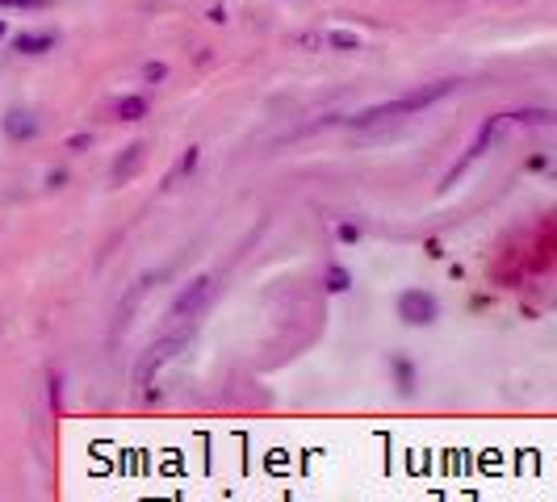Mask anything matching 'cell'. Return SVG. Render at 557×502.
<instances>
[{"label": "cell", "instance_id": "1", "mask_svg": "<svg viewBox=\"0 0 557 502\" xmlns=\"http://www.w3.org/2000/svg\"><path fill=\"white\" fill-rule=\"evenodd\" d=\"M453 88H457V80L423 84V88H411L407 97H394V101H382V105H369V110H361L357 117H348V122H352V126H373V122H382V117L419 113V110H428V105H436V101H445Z\"/></svg>", "mask_w": 557, "mask_h": 502}, {"label": "cell", "instance_id": "2", "mask_svg": "<svg viewBox=\"0 0 557 502\" xmlns=\"http://www.w3.org/2000/svg\"><path fill=\"white\" fill-rule=\"evenodd\" d=\"M214 302V277H194L168 306V327H189L194 331V318H201V310Z\"/></svg>", "mask_w": 557, "mask_h": 502}, {"label": "cell", "instance_id": "3", "mask_svg": "<svg viewBox=\"0 0 557 502\" xmlns=\"http://www.w3.org/2000/svg\"><path fill=\"white\" fill-rule=\"evenodd\" d=\"M185 348H189V335L185 331H172V335H164V339H156L139 356V364H135V390H147V386L160 377V368L176 361Z\"/></svg>", "mask_w": 557, "mask_h": 502}, {"label": "cell", "instance_id": "4", "mask_svg": "<svg viewBox=\"0 0 557 502\" xmlns=\"http://www.w3.org/2000/svg\"><path fill=\"white\" fill-rule=\"evenodd\" d=\"M394 314H398L407 327H432V323L441 318V302H436V293H428V289H403V293L394 298Z\"/></svg>", "mask_w": 557, "mask_h": 502}, {"label": "cell", "instance_id": "5", "mask_svg": "<svg viewBox=\"0 0 557 502\" xmlns=\"http://www.w3.org/2000/svg\"><path fill=\"white\" fill-rule=\"evenodd\" d=\"M13 51L17 55H47V51H55V34L51 29H22V34H13Z\"/></svg>", "mask_w": 557, "mask_h": 502}, {"label": "cell", "instance_id": "6", "mask_svg": "<svg viewBox=\"0 0 557 502\" xmlns=\"http://www.w3.org/2000/svg\"><path fill=\"white\" fill-rule=\"evenodd\" d=\"M143 160H147V142H131L126 155H117V164H113V185L135 180V172L143 167Z\"/></svg>", "mask_w": 557, "mask_h": 502}, {"label": "cell", "instance_id": "7", "mask_svg": "<svg viewBox=\"0 0 557 502\" xmlns=\"http://www.w3.org/2000/svg\"><path fill=\"white\" fill-rule=\"evenodd\" d=\"M4 135L13 142H26V139H34L38 135V117L29 110H9L4 113Z\"/></svg>", "mask_w": 557, "mask_h": 502}, {"label": "cell", "instance_id": "8", "mask_svg": "<svg viewBox=\"0 0 557 502\" xmlns=\"http://www.w3.org/2000/svg\"><path fill=\"white\" fill-rule=\"evenodd\" d=\"M147 97H139V92H131V97H117V105H113V113H117V122H143L147 117Z\"/></svg>", "mask_w": 557, "mask_h": 502}, {"label": "cell", "instance_id": "9", "mask_svg": "<svg viewBox=\"0 0 557 502\" xmlns=\"http://www.w3.org/2000/svg\"><path fill=\"white\" fill-rule=\"evenodd\" d=\"M323 42H327L332 51H344V55L361 51V34H352V29H327V34H323Z\"/></svg>", "mask_w": 557, "mask_h": 502}, {"label": "cell", "instance_id": "10", "mask_svg": "<svg viewBox=\"0 0 557 502\" xmlns=\"http://www.w3.org/2000/svg\"><path fill=\"white\" fill-rule=\"evenodd\" d=\"M323 289H327V293H348V289H352V273H348L344 264H327V273H323Z\"/></svg>", "mask_w": 557, "mask_h": 502}, {"label": "cell", "instance_id": "11", "mask_svg": "<svg viewBox=\"0 0 557 502\" xmlns=\"http://www.w3.org/2000/svg\"><path fill=\"white\" fill-rule=\"evenodd\" d=\"M391 368H394V381H398V390H403V393L416 390V364L407 361V356H394Z\"/></svg>", "mask_w": 557, "mask_h": 502}, {"label": "cell", "instance_id": "12", "mask_svg": "<svg viewBox=\"0 0 557 502\" xmlns=\"http://www.w3.org/2000/svg\"><path fill=\"white\" fill-rule=\"evenodd\" d=\"M197 160H201V147H185V155H181V164L172 167V176H168V185H172V180H181V176H189V172H194V167H197Z\"/></svg>", "mask_w": 557, "mask_h": 502}, {"label": "cell", "instance_id": "13", "mask_svg": "<svg viewBox=\"0 0 557 502\" xmlns=\"http://www.w3.org/2000/svg\"><path fill=\"white\" fill-rule=\"evenodd\" d=\"M554 113L549 110H516V113H507V122H524V126H545Z\"/></svg>", "mask_w": 557, "mask_h": 502}, {"label": "cell", "instance_id": "14", "mask_svg": "<svg viewBox=\"0 0 557 502\" xmlns=\"http://www.w3.org/2000/svg\"><path fill=\"white\" fill-rule=\"evenodd\" d=\"M335 239H339V243H361V226L339 223V226H335Z\"/></svg>", "mask_w": 557, "mask_h": 502}, {"label": "cell", "instance_id": "15", "mask_svg": "<svg viewBox=\"0 0 557 502\" xmlns=\"http://www.w3.org/2000/svg\"><path fill=\"white\" fill-rule=\"evenodd\" d=\"M143 80H147V84L168 80V63H147V67H143Z\"/></svg>", "mask_w": 557, "mask_h": 502}, {"label": "cell", "instance_id": "16", "mask_svg": "<svg viewBox=\"0 0 557 502\" xmlns=\"http://www.w3.org/2000/svg\"><path fill=\"white\" fill-rule=\"evenodd\" d=\"M84 147H92V135H88V130H81V135L67 139V151H84Z\"/></svg>", "mask_w": 557, "mask_h": 502}, {"label": "cell", "instance_id": "17", "mask_svg": "<svg viewBox=\"0 0 557 502\" xmlns=\"http://www.w3.org/2000/svg\"><path fill=\"white\" fill-rule=\"evenodd\" d=\"M9 9H47L51 0H4Z\"/></svg>", "mask_w": 557, "mask_h": 502}, {"label": "cell", "instance_id": "18", "mask_svg": "<svg viewBox=\"0 0 557 502\" xmlns=\"http://www.w3.org/2000/svg\"><path fill=\"white\" fill-rule=\"evenodd\" d=\"M294 42H298V47H323V38H319V34H298Z\"/></svg>", "mask_w": 557, "mask_h": 502}, {"label": "cell", "instance_id": "19", "mask_svg": "<svg viewBox=\"0 0 557 502\" xmlns=\"http://www.w3.org/2000/svg\"><path fill=\"white\" fill-rule=\"evenodd\" d=\"M206 17H210V22H214V26H223V22H226V9H223V4H214V9H210V13H206Z\"/></svg>", "mask_w": 557, "mask_h": 502}, {"label": "cell", "instance_id": "20", "mask_svg": "<svg viewBox=\"0 0 557 502\" xmlns=\"http://www.w3.org/2000/svg\"><path fill=\"white\" fill-rule=\"evenodd\" d=\"M63 180H67V172H63V167H59V172H51V176H47V185H51V189H63Z\"/></svg>", "mask_w": 557, "mask_h": 502}, {"label": "cell", "instance_id": "21", "mask_svg": "<svg viewBox=\"0 0 557 502\" xmlns=\"http://www.w3.org/2000/svg\"><path fill=\"white\" fill-rule=\"evenodd\" d=\"M59 393H63L59 390V377H51V406H55V411H59Z\"/></svg>", "mask_w": 557, "mask_h": 502}, {"label": "cell", "instance_id": "22", "mask_svg": "<svg viewBox=\"0 0 557 502\" xmlns=\"http://www.w3.org/2000/svg\"><path fill=\"white\" fill-rule=\"evenodd\" d=\"M4 34H9V26H4V17H0V42H4Z\"/></svg>", "mask_w": 557, "mask_h": 502}, {"label": "cell", "instance_id": "23", "mask_svg": "<svg viewBox=\"0 0 557 502\" xmlns=\"http://www.w3.org/2000/svg\"><path fill=\"white\" fill-rule=\"evenodd\" d=\"M0 4H4V0H0Z\"/></svg>", "mask_w": 557, "mask_h": 502}]
</instances>
